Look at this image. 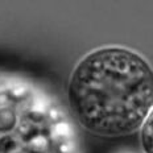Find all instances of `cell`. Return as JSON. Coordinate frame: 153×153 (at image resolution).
<instances>
[{
  "instance_id": "obj_3",
  "label": "cell",
  "mask_w": 153,
  "mask_h": 153,
  "mask_svg": "<svg viewBox=\"0 0 153 153\" xmlns=\"http://www.w3.org/2000/svg\"><path fill=\"white\" fill-rule=\"evenodd\" d=\"M140 145L143 153H153V108L140 129Z\"/></svg>"
},
{
  "instance_id": "obj_2",
  "label": "cell",
  "mask_w": 153,
  "mask_h": 153,
  "mask_svg": "<svg viewBox=\"0 0 153 153\" xmlns=\"http://www.w3.org/2000/svg\"><path fill=\"white\" fill-rule=\"evenodd\" d=\"M0 153H82L74 119L50 86L0 69Z\"/></svg>"
},
{
  "instance_id": "obj_1",
  "label": "cell",
  "mask_w": 153,
  "mask_h": 153,
  "mask_svg": "<svg viewBox=\"0 0 153 153\" xmlns=\"http://www.w3.org/2000/svg\"><path fill=\"white\" fill-rule=\"evenodd\" d=\"M66 97L73 119L90 133L132 135L153 108V68L131 48H97L75 63Z\"/></svg>"
}]
</instances>
